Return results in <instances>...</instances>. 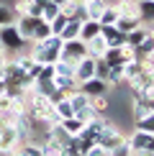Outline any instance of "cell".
Returning <instances> with one entry per match:
<instances>
[{"label":"cell","mask_w":154,"mask_h":156,"mask_svg":"<svg viewBox=\"0 0 154 156\" xmlns=\"http://www.w3.org/2000/svg\"><path fill=\"white\" fill-rule=\"evenodd\" d=\"M85 44H87V56H93V59H100V56L108 51V44H105V38H103L100 34L93 36V38L85 41Z\"/></svg>","instance_id":"30bf717a"},{"label":"cell","mask_w":154,"mask_h":156,"mask_svg":"<svg viewBox=\"0 0 154 156\" xmlns=\"http://www.w3.org/2000/svg\"><path fill=\"white\" fill-rule=\"evenodd\" d=\"M80 26H82V21H77V18H67L64 28L59 31V38H62V41H69V38H80Z\"/></svg>","instance_id":"8fae6325"},{"label":"cell","mask_w":154,"mask_h":156,"mask_svg":"<svg viewBox=\"0 0 154 156\" xmlns=\"http://www.w3.org/2000/svg\"><path fill=\"white\" fill-rule=\"evenodd\" d=\"M134 156H154L152 148H141V151H134Z\"/></svg>","instance_id":"d6a6232c"},{"label":"cell","mask_w":154,"mask_h":156,"mask_svg":"<svg viewBox=\"0 0 154 156\" xmlns=\"http://www.w3.org/2000/svg\"><path fill=\"white\" fill-rule=\"evenodd\" d=\"M98 34H100V23L98 21H93V18L82 21V26H80V38L82 41H90V38L98 36Z\"/></svg>","instance_id":"5bb4252c"},{"label":"cell","mask_w":154,"mask_h":156,"mask_svg":"<svg viewBox=\"0 0 154 156\" xmlns=\"http://www.w3.org/2000/svg\"><path fill=\"white\" fill-rule=\"evenodd\" d=\"M18 144H21V138H18V133H16L13 126H3L0 128V154L8 156L13 148H18Z\"/></svg>","instance_id":"5b68a950"},{"label":"cell","mask_w":154,"mask_h":156,"mask_svg":"<svg viewBox=\"0 0 154 156\" xmlns=\"http://www.w3.org/2000/svg\"><path fill=\"white\" fill-rule=\"evenodd\" d=\"M116 21H118V10H116V5H105L98 18L100 26H116Z\"/></svg>","instance_id":"e0dca14e"},{"label":"cell","mask_w":154,"mask_h":156,"mask_svg":"<svg viewBox=\"0 0 154 156\" xmlns=\"http://www.w3.org/2000/svg\"><path fill=\"white\" fill-rule=\"evenodd\" d=\"M49 36H51V26H49V21L38 18V21H36V28H34V38H31V41H44V38H49Z\"/></svg>","instance_id":"ac0fdd59"},{"label":"cell","mask_w":154,"mask_h":156,"mask_svg":"<svg viewBox=\"0 0 154 156\" xmlns=\"http://www.w3.org/2000/svg\"><path fill=\"white\" fill-rule=\"evenodd\" d=\"M134 128L136 131H144V133H154V113H146L144 118H136Z\"/></svg>","instance_id":"44dd1931"},{"label":"cell","mask_w":154,"mask_h":156,"mask_svg":"<svg viewBox=\"0 0 154 156\" xmlns=\"http://www.w3.org/2000/svg\"><path fill=\"white\" fill-rule=\"evenodd\" d=\"M108 84L105 80H100V77H90V80H85V82H80V90L85 92L87 97H95V95H108Z\"/></svg>","instance_id":"8992f818"},{"label":"cell","mask_w":154,"mask_h":156,"mask_svg":"<svg viewBox=\"0 0 154 156\" xmlns=\"http://www.w3.org/2000/svg\"><path fill=\"white\" fill-rule=\"evenodd\" d=\"M105 82H108V84H113V87H116V84H121V82H123V67H121V64H113V67L108 69Z\"/></svg>","instance_id":"cb8c5ba5"},{"label":"cell","mask_w":154,"mask_h":156,"mask_svg":"<svg viewBox=\"0 0 154 156\" xmlns=\"http://www.w3.org/2000/svg\"><path fill=\"white\" fill-rule=\"evenodd\" d=\"M36 21H38L36 16H16V21H13V23H16V28H18V34H21L28 44H31V38H34Z\"/></svg>","instance_id":"ba28073f"},{"label":"cell","mask_w":154,"mask_h":156,"mask_svg":"<svg viewBox=\"0 0 154 156\" xmlns=\"http://www.w3.org/2000/svg\"><path fill=\"white\" fill-rule=\"evenodd\" d=\"M5 62H8V59H5V51L0 49V69H3V64H5Z\"/></svg>","instance_id":"e575fe53"},{"label":"cell","mask_w":154,"mask_h":156,"mask_svg":"<svg viewBox=\"0 0 154 156\" xmlns=\"http://www.w3.org/2000/svg\"><path fill=\"white\" fill-rule=\"evenodd\" d=\"M146 36H149V26H144V23H141V26H136L134 31H128V34H126V44L136 49V46H139L141 41H144Z\"/></svg>","instance_id":"7c38bea8"},{"label":"cell","mask_w":154,"mask_h":156,"mask_svg":"<svg viewBox=\"0 0 154 156\" xmlns=\"http://www.w3.org/2000/svg\"><path fill=\"white\" fill-rule=\"evenodd\" d=\"M28 10H31V0H16V5H13L16 16H28Z\"/></svg>","instance_id":"4dcf8cb0"},{"label":"cell","mask_w":154,"mask_h":156,"mask_svg":"<svg viewBox=\"0 0 154 156\" xmlns=\"http://www.w3.org/2000/svg\"><path fill=\"white\" fill-rule=\"evenodd\" d=\"M0 49H3V51H10V54L28 49V41H26V38H23L21 34H18L16 23L0 26Z\"/></svg>","instance_id":"7a4b0ae2"},{"label":"cell","mask_w":154,"mask_h":156,"mask_svg":"<svg viewBox=\"0 0 154 156\" xmlns=\"http://www.w3.org/2000/svg\"><path fill=\"white\" fill-rule=\"evenodd\" d=\"M64 23H67V16H64V13H59V16H57L54 21H49V26H51V34H54V36H59V31L64 28Z\"/></svg>","instance_id":"f546056e"},{"label":"cell","mask_w":154,"mask_h":156,"mask_svg":"<svg viewBox=\"0 0 154 156\" xmlns=\"http://www.w3.org/2000/svg\"><path fill=\"white\" fill-rule=\"evenodd\" d=\"M141 23H154V0H136Z\"/></svg>","instance_id":"9a60e30c"},{"label":"cell","mask_w":154,"mask_h":156,"mask_svg":"<svg viewBox=\"0 0 154 156\" xmlns=\"http://www.w3.org/2000/svg\"><path fill=\"white\" fill-rule=\"evenodd\" d=\"M59 13H62L59 5H57V3H49V0H46V5H44V10H41V18H44V21H54Z\"/></svg>","instance_id":"d4e9b609"},{"label":"cell","mask_w":154,"mask_h":156,"mask_svg":"<svg viewBox=\"0 0 154 156\" xmlns=\"http://www.w3.org/2000/svg\"><path fill=\"white\" fill-rule=\"evenodd\" d=\"M152 51H154V38H152V36H146L144 41H141L139 46L134 49V56H136V59H146Z\"/></svg>","instance_id":"d6986e66"},{"label":"cell","mask_w":154,"mask_h":156,"mask_svg":"<svg viewBox=\"0 0 154 156\" xmlns=\"http://www.w3.org/2000/svg\"><path fill=\"white\" fill-rule=\"evenodd\" d=\"M54 108H57V113H59L62 118H72V115H75V110H72V105H69V100H67V97H64V100H59Z\"/></svg>","instance_id":"484cf974"},{"label":"cell","mask_w":154,"mask_h":156,"mask_svg":"<svg viewBox=\"0 0 154 156\" xmlns=\"http://www.w3.org/2000/svg\"><path fill=\"white\" fill-rule=\"evenodd\" d=\"M95 115H98V113L93 110V105H87V108L77 110V113H75V118H77V120H82V123H90V120L95 118Z\"/></svg>","instance_id":"83f0119b"},{"label":"cell","mask_w":154,"mask_h":156,"mask_svg":"<svg viewBox=\"0 0 154 156\" xmlns=\"http://www.w3.org/2000/svg\"><path fill=\"white\" fill-rule=\"evenodd\" d=\"M82 56H87V44L82 41V38H69V41H62V51H59V59H62V62L77 64Z\"/></svg>","instance_id":"3957f363"},{"label":"cell","mask_w":154,"mask_h":156,"mask_svg":"<svg viewBox=\"0 0 154 156\" xmlns=\"http://www.w3.org/2000/svg\"><path fill=\"white\" fill-rule=\"evenodd\" d=\"M100 36L105 38L108 46H123L126 44V34L118 31L116 26H100Z\"/></svg>","instance_id":"9c48e42d"},{"label":"cell","mask_w":154,"mask_h":156,"mask_svg":"<svg viewBox=\"0 0 154 156\" xmlns=\"http://www.w3.org/2000/svg\"><path fill=\"white\" fill-rule=\"evenodd\" d=\"M111 156H134V151H131V146H128V141L123 138L118 146L111 148Z\"/></svg>","instance_id":"4316f807"},{"label":"cell","mask_w":154,"mask_h":156,"mask_svg":"<svg viewBox=\"0 0 154 156\" xmlns=\"http://www.w3.org/2000/svg\"><path fill=\"white\" fill-rule=\"evenodd\" d=\"M136 26H141V18L139 16H118V21H116V28L128 34V31H134Z\"/></svg>","instance_id":"2e32d148"},{"label":"cell","mask_w":154,"mask_h":156,"mask_svg":"<svg viewBox=\"0 0 154 156\" xmlns=\"http://www.w3.org/2000/svg\"><path fill=\"white\" fill-rule=\"evenodd\" d=\"M141 62H146V64H152V67H154V51H152L149 56H146V59H141Z\"/></svg>","instance_id":"836d02e7"},{"label":"cell","mask_w":154,"mask_h":156,"mask_svg":"<svg viewBox=\"0 0 154 156\" xmlns=\"http://www.w3.org/2000/svg\"><path fill=\"white\" fill-rule=\"evenodd\" d=\"M90 77H95V59L93 56H82V59L75 64V80L80 84V82L90 80Z\"/></svg>","instance_id":"52a82bcc"},{"label":"cell","mask_w":154,"mask_h":156,"mask_svg":"<svg viewBox=\"0 0 154 156\" xmlns=\"http://www.w3.org/2000/svg\"><path fill=\"white\" fill-rule=\"evenodd\" d=\"M90 105H93V110L98 115H103L108 108H111V100H108V95H95V97H90Z\"/></svg>","instance_id":"7402d4cb"},{"label":"cell","mask_w":154,"mask_h":156,"mask_svg":"<svg viewBox=\"0 0 154 156\" xmlns=\"http://www.w3.org/2000/svg\"><path fill=\"white\" fill-rule=\"evenodd\" d=\"M85 3H87V0H85Z\"/></svg>","instance_id":"8d00e7d4"},{"label":"cell","mask_w":154,"mask_h":156,"mask_svg":"<svg viewBox=\"0 0 154 156\" xmlns=\"http://www.w3.org/2000/svg\"><path fill=\"white\" fill-rule=\"evenodd\" d=\"M85 156H111V151L105 146H100V144H93V146H87Z\"/></svg>","instance_id":"1f68e13d"},{"label":"cell","mask_w":154,"mask_h":156,"mask_svg":"<svg viewBox=\"0 0 154 156\" xmlns=\"http://www.w3.org/2000/svg\"><path fill=\"white\" fill-rule=\"evenodd\" d=\"M103 8H105V3L103 0H87L85 3V10H87V18H93V21H98Z\"/></svg>","instance_id":"603a6c76"},{"label":"cell","mask_w":154,"mask_h":156,"mask_svg":"<svg viewBox=\"0 0 154 156\" xmlns=\"http://www.w3.org/2000/svg\"><path fill=\"white\" fill-rule=\"evenodd\" d=\"M16 21V13H13L8 5H0V26H8Z\"/></svg>","instance_id":"f1b7e54d"},{"label":"cell","mask_w":154,"mask_h":156,"mask_svg":"<svg viewBox=\"0 0 154 156\" xmlns=\"http://www.w3.org/2000/svg\"><path fill=\"white\" fill-rule=\"evenodd\" d=\"M0 80H3V69H0Z\"/></svg>","instance_id":"d590c367"},{"label":"cell","mask_w":154,"mask_h":156,"mask_svg":"<svg viewBox=\"0 0 154 156\" xmlns=\"http://www.w3.org/2000/svg\"><path fill=\"white\" fill-rule=\"evenodd\" d=\"M54 84H57V90H62V92H67V95L80 87L72 74H54Z\"/></svg>","instance_id":"4fadbf2b"},{"label":"cell","mask_w":154,"mask_h":156,"mask_svg":"<svg viewBox=\"0 0 154 156\" xmlns=\"http://www.w3.org/2000/svg\"><path fill=\"white\" fill-rule=\"evenodd\" d=\"M59 126H62L69 136H77V133L82 131V126H85V123H82V120H77L75 115H72V118H62V123H59Z\"/></svg>","instance_id":"ffe728a7"},{"label":"cell","mask_w":154,"mask_h":156,"mask_svg":"<svg viewBox=\"0 0 154 156\" xmlns=\"http://www.w3.org/2000/svg\"><path fill=\"white\" fill-rule=\"evenodd\" d=\"M28 51H31V59L34 62H38V64H54L57 59H59V51H62V38L51 34L49 38H44V41H31Z\"/></svg>","instance_id":"6da1fadb"},{"label":"cell","mask_w":154,"mask_h":156,"mask_svg":"<svg viewBox=\"0 0 154 156\" xmlns=\"http://www.w3.org/2000/svg\"><path fill=\"white\" fill-rule=\"evenodd\" d=\"M123 138H126V136L118 131V126H113L111 120H105V123H103V128L98 131V141H95V144L105 146L108 151H111V148H113V146H118Z\"/></svg>","instance_id":"277c9868"}]
</instances>
